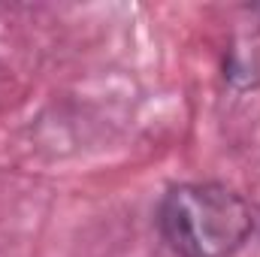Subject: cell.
Returning a JSON list of instances; mask_svg holds the SVG:
<instances>
[{
  "label": "cell",
  "instance_id": "obj_1",
  "mask_svg": "<svg viewBox=\"0 0 260 257\" xmlns=\"http://www.w3.org/2000/svg\"><path fill=\"white\" fill-rule=\"evenodd\" d=\"M154 221L176 257H233L257 230L251 203L224 182L173 185Z\"/></svg>",
  "mask_w": 260,
  "mask_h": 257
}]
</instances>
